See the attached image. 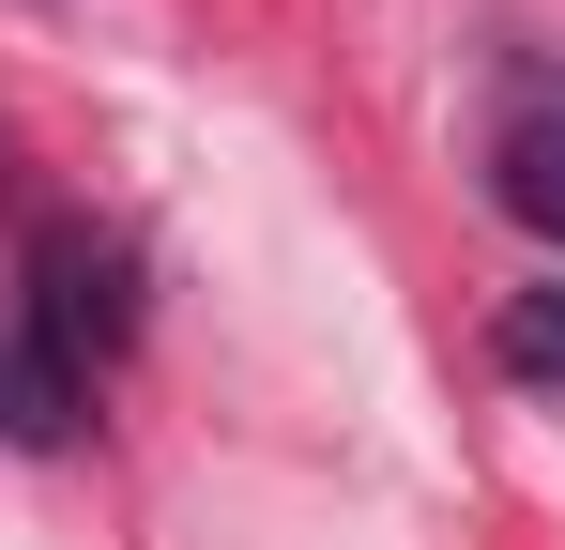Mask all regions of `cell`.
Listing matches in <instances>:
<instances>
[{"mask_svg":"<svg viewBox=\"0 0 565 550\" xmlns=\"http://www.w3.org/2000/svg\"><path fill=\"white\" fill-rule=\"evenodd\" d=\"M31 337L62 367L122 352V337H138V261H122L107 230H46V245H31Z\"/></svg>","mask_w":565,"mask_h":550,"instance_id":"obj_1","label":"cell"},{"mask_svg":"<svg viewBox=\"0 0 565 550\" xmlns=\"http://www.w3.org/2000/svg\"><path fill=\"white\" fill-rule=\"evenodd\" d=\"M489 199H504L520 230L565 245V77H535L520 107H504V138H489Z\"/></svg>","mask_w":565,"mask_h":550,"instance_id":"obj_2","label":"cell"},{"mask_svg":"<svg viewBox=\"0 0 565 550\" xmlns=\"http://www.w3.org/2000/svg\"><path fill=\"white\" fill-rule=\"evenodd\" d=\"M77 413H93V382L46 352V337H0V444H77Z\"/></svg>","mask_w":565,"mask_h":550,"instance_id":"obj_3","label":"cell"},{"mask_svg":"<svg viewBox=\"0 0 565 550\" xmlns=\"http://www.w3.org/2000/svg\"><path fill=\"white\" fill-rule=\"evenodd\" d=\"M489 352H504V382H535V398H565V290H520Z\"/></svg>","mask_w":565,"mask_h":550,"instance_id":"obj_4","label":"cell"}]
</instances>
